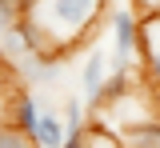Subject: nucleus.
Here are the masks:
<instances>
[{
  "label": "nucleus",
  "mask_w": 160,
  "mask_h": 148,
  "mask_svg": "<svg viewBox=\"0 0 160 148\" xmlns=\"http://www.w3.org/2000/svg\"><path fill=\"white\" fill-rule=\"evenodd\" d=\"M28 4L32 0H0V44H4V36H12L20 24H24Z\"/></svg>",
  "instance_id": "8"
},
{
  "label": "nucleus",
  "mask_w": 160,
  "mask_h": 148,
  "mask_svg": "<svg viewBox=\"0 0 160 148\" xmlns=\"http://www.w3.org/2000/svg\"><path fill=\"white\" fill-rule=\"evenodd\" d=\"M0 148H36V140L24 136V132L12 128V124H0Z\"/></svg>",
  "instance_id": "10"
},
{
  "label": "nucleus",
  "mask_w": 160,
  "mask_h": 148,
  "mask_svg": "<svg viewBox=\"0 0 160 148\" xmlns=\"http://www.w3.org/2000/svg\"><path fill=\"white\" fill-rule=\"evenodd\" d=\"M136 4H144V16H152V12H160V0H136Z\"/></svg>",
  "instance_id": "11"
},
{
  "label": "nucleus",
  "mask_w": 160,
  "mask_h": 148,
  "mask_svg": "<svg viewBox=\"0 0 160 148\" xmlns=\"http://www.w3.org/2000/svg\"><path fill=\"white\" fill-rule=\"evenodd\" d=\"M64 120H60L52 108H44L40 116V128H36V148H64Z\"/></svg>",
  "instance_id": "7"
},
{
  "label": "nucleus",
  "mask_w": 160,
  "mask_h": 148,
  "mask_svg": "<svg viewBox=\"0 0 160 148\" xmlns=\"http://www.w3.org/2000/svg\"><path fill=\"white\" fill-rule=\"evenodd\" d=\"M84 148H124L120 136H112L104 124H88V136H84Z\"/></svg>",
  "instance_id": "9"
},
{
  "label": "nucleus",
  "mask_w": 160,
  "mask_h": 148,
  "mask_svg": "<svg viewBox=\"0 0 160 148\" xmlns=\"http://www.w3.org/2000/svg\"><path fill=\"white\" fill-rule=\"evenodd\" d=\"M104 0H32L20 32L36 52L64 60L84 36H92Z\"/></svg>",
  "instance_id": "1"
},
{
  "label": "nucleus",
  "mask_w": 160,
  "mask_h": 148,
  "mask_svg": "<svg viewBox=\"0 0 160 148\" xmlns=\"http://www.w3.org/2000/svg\"><path fill=\"white\" fill-rule=\"evenodd\" d=\"M40 116H44V108L36 104V96H32L28 88L20 84V88H16V96H12V108H8V124H12V128H20L24 136H32V140H36Z\"/></svg>",
  "instance_id": "5"
},
{
  "label": "nucleus",
  "mask_w": 160,
  "mask_h": 148,
  "mask_svg": "<svg viewBox=\"0 0 160 148\" xmlns=\"http://www.w3.org/2000/svg\"><path fill=\"white\" fill-rule=\"evenodd\" d=\"M108 52L104 48H92L88 56H84V64H80V96H84V104L96 108L100 104V92H104V84H108Z\"/></svg>",
  "instance_id": "4"
},
{
  "label": "nucleus",
  "mask_w": 160,
  "mask_h": 148,
  "mask_svg": "<svg viewBox=\"0 0 160 148\" xmlns=\"http://www.w3.org/2000/svg\"><path fill=\"white\" fill-rule=\"evenodd\" d=\"M140 64H144V80L160 92V12L140 20Z\"/></svg>",
  "instance_id": "3"
},
{
  "label": "nucleus",
  "mask_w": 160,
  "mask_h": 148,
  "mask_svg": "<svg viewBox=\"0 0 160 148\" xmlns=\"http://www.w3.org/2000/svg\"><path fill=\"white\" fill-rule=\"evenodd\" d=\"M108 28H112V64H132V52L140 48V20L128 8H112Z\"/></svg>",
  "instance_id": "2"
},
{
  "label": "nucleus",
  "mask_w": 160,
  "mask_h": 148,
  "mask_svg": "<svg viewBox=\"0 0 160 148\" xmlns=\"http://www.w3.org/2000/svg\"><path fill=\"white\" fill-rule=\"evenodd\" d=\"M120 144L124 148H160V116H144V120L124 124Z\"/></svg>",
  "instance_id": "6"
}]
</instances>
